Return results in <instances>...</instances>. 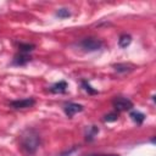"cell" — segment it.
Masks as SVG:
<instances>
[{
	"instance_id": "16",
	"label": "cell",
	"mask_w": 156,
	"mask_h": 156,
	"mask_svg": "<svg viewBox=\"0 0 156 156\" xmlns=\"http://www.w3.org/2000/svg\"><path fill=\"white\" fill-rule=\"evenodd\" d=\"M87 156H118L115 154H91V155H87Z\"/></svg>"
},
{
	"instance_id": "4",
	"label": "cell",
	"mask_w": 156,
	"mask_h": 156,
	"mask_svg": "<svg viewBox=\"0 0 156 156\" xmlns=\"http://www.w3.org/2000/svg\"><path fill=\"white\" fill-rule=\"evenodd\" d=\"M34 104H35V100L33 98H26V99L11 101L10 106L15 110H24V108H29V107L34 106Z\"/></svg>"
},
{
	"instance_id": "15",
	"label": "cell",
	"mask_w": 156,
	"mask_h": 156,
	"mask_svg": "<svg viewBox=\"0 0 156 156\" xmlns=\"http://www.w3.org/2000/svg\"><path fill=\"white\" fill-rule=\"evenodd\" d=\"M118 119V113L117 112H110L104 117L105 122H116Z\"/></svg>"
},
{
	"instance_id": "12",
	"label": "cell",
	"mask_w": 156,
	"mask_h": 156,
	"mask_svg": "<svg viewBox=\"0 0 156 156\" xmlns=\"http://www.w3.org/2000/svg\"><path fill=\"white\" fill-rule=\"evenodd\" d=\"M130 43H132V37L129 34H122L118 39V45L121 48H127V46H129Z\"/></svg>"
},
{
	"instance_id": "5",
	"label": "cell",
	"mask_w": 156,
	"mask_h": 156,
	"mask_svg": "<svg viewBox=\"0 0 156 156\" xmlns=\"http://www.w3.org/2000/svg\"><path fill=\"white\" fill-rule=\"evenodd\" d=\"M83 105L80 104H76V102H68L63 106V111L67 115L68 118H72L77 112H82L83 111Z\"/></svg>"
},
{
	"instance_id": "8",
	"label": "cell",
	"mask_w": 156,
	"mask_h": 156,
	"mask_svg": "<svg viewBox=\"0 0 156 156\" xmlns=\"http://www.w3.org/2000/svg\"><path fill=\"white\" fill-rule=\"evenodd\" d=\"M113 68L118 73H128V72H132L135 67L132 63H117V65H113Z\"/></svg>"
},
{
	"instance_id": "17",
	"label": "cell",
	"mask_w": 156,
	"mask_h": 156,
	"mask_svg": "<svg viewBox=\"0 0 156 156\" xmlns=\"http://www.w3.org/2000/svg\"><path fill=\"white\" fill-rule=\"evenodd\" d=\"M76 150H77V147H73V149H71L69 151H67V152H65V154H61L60 156H69V155H71L72 152H74Z\"/></svg>"
},
{
	"instance_id": "11",
	"label": "cell",
	"mask_w": 156,
	"mask_h": 156,
	"mask_svg": "<svg viewBox=\"0 0 156 156\" xmlns=\"http://www.w3.org/2000/svg\"><path fill=\"white\" fill-rule=\"evenodd\" d=\"M35 49L34 44H29V43H20L18 44V50L20 52H24V54H29L30 51H33Z\"/></svg>"
},
{
	"instance_id": "1",
	"label": "cell",
	"mask_w": 156,
	"mask_h": 156,
	"mask_svg": "<svg viewBox=\"0 0 156 156\" xmlns=\"http://www.w3.org/2000/svg\"><path fill=\"white\" fill-rule=\"evenodd\" d=\"M40 145V138L34 129H27L22 133L20 139V147L23 154L33 155Z\"/></svg>"
},
{
	"instance_id": "9",
	"label": "cell",
	"mask_w": 156,
	"mask_h": 156,
	"mask_svg": "<svg viewBox=\"0 0 156 156\" xmlns=\"http://www.w3.org/2000/svg\"><path fill=\"white\" fill-rule=\"evenodd\" d=\"M130 118L136 123V124H141L144 121H145V115L138 110H130V113H129Z\"/></svg>"
},
{
	"instance_id": "14",
	"label": "cell",
	"mask_w": 156,
	"mask_h": 156,
	"mask_svg": "<svg viewBox=\"0 0 156 156\" xmlns=\"http://www.w3.org/2000/svg\"><path fill=\"white\" fill-rule=\"evenodd\" d=\"M56 16H57L58 18H67V17L71 16V12H69L67 9H58V10L56 11Z\"/></svg>"
},
{
	"instance_id": "3",
	"label": "cell",
	"mask_w": 156,
	"mask_h": 156,
	"mask_svg": "<svg viewBox=\"0 0 156 156\" xmlns=\"http://www.w3.org/2000/svg\"><path fill=\"white\" fill-rule=\"evenodd\" d=\"M112 105L113 107L117 110V111H130L133 110V102L127 99V98H123V96H116L113 100H112Z\"/></svg>"
},
{
	"instance_id": "10",
	"label": "cell",
	"mask_w": 156,
	"mask_h": 156,
	"mask_svg": "<svg viewBox=\"0 0 156 156\" xmlns=\"http://www.w3.org/2000/svg\"><path fill=\"white\" fill-rule=\"evenodd\" d=\"M99 133V128L96 126H90L87 128V133H85V140L87 141H93L95 135Z\"/></svg>"
},
{
	"instance_id": "13",
	"label": "cell",
	"mask_w": 156,
	"mask_h": 156,
	"mask_svg": "<svg viewBox=\"0 0 156 156\" xmlns=\"http://www.w3.org/2000/svg\"><path fill=\"white\" fill-rule=\"evenodd\" d=\"M82 88H83L88 94H90V95L98 94V90H96V89H94V88L89 84V82H88V80H85V79H83V80H82Z\"/></svg>"
},
{
	"instance_id": "2",
	"label": "cell",
	"mask_w": 156,
	"mask_h": 156,
	"mask_svg": "<svg viewBox=\"0 0 156 156\" xmlns=\"http://www.w3.org/2000/svg\"><path fill=\"white\" fill-rule=\"evenodd\" d=\"M78 45L84 50V51H88V52H91V51H98L102 48V41L100 39H96V38H93V37H89V38H84L82 39Z\"/></svg>"
},
{
	"instance_id": "7",
	"label": "cell",
	"mask_w": 156,
	"mask_h": 156,
	"mask_svg": "<svg viewBox=\"0 0 156 156\" xmlns=\"http://www.w3.org/2000/svg\"><path fill=\"white\" fill-rule=\"evenodd\" d=\"M67 83L65 82V80H60V82H57V83H55V84H52L50 88H49V90L51 91V93H54V94H65L66 91H67Z\"/></svg>"
},
{
	"instance_id": "6",
	"label": "cell",
	"mask_w": 156,
	"mask_h": 156,
	"mask_svg": "<svg viewBox=\"0 0 156 156\" xmlns=\"http://www.w3.org/2000/svg\"><path fill=\"white\" fill-rule=\"evenodd\" d=\"M30 60H32V57H30L29 54L18 52V54H16V55L13 56L11 65H13V66H26Z\"/></svg>"
}]
</instances>
